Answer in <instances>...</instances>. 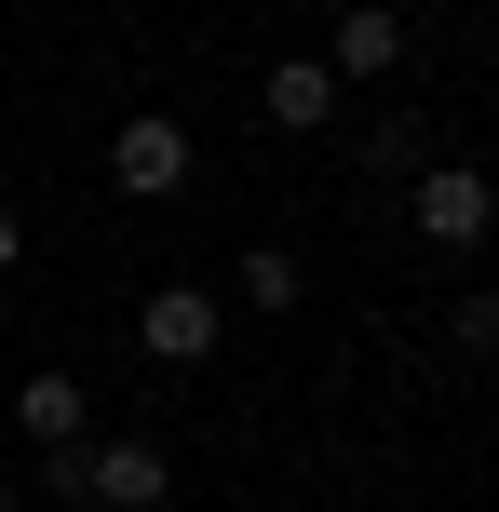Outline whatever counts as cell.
<instances>
[{
  "mask_svg": "<svg viewBox=\"0 0 499 512\" xmlns=\"http://www.w3.org/2000/svg\"><path fill=\"white\" fill-rule=\"evenodd\" d=\"M162 499H176V459H162L149 432L81 445V512H162Z\"/></svg>",
  "mask_w": 499,
  "mask_h": 512,
  "instance_id": "277c9868",
  "label": "cell"
},
{
  "mask_svg": "<svg viewBox=\"0 0 499 512\" xmlns=\"http://www.w3.org/2000/svg\"><path fill=\"white\" fill-rule=\"evenodd\" d=\"M14 418H27L41 459H54V445H95V391H81L68 364H27V378H14Z\"/></svg>",
  "mask_w": 499,
  "mask_h": 512,
  "instance_id": "8992f818",
  "label": "cell"
},
{
  "mask_svg": "<svg viewBox=\"0 0 499 512\" xmlns=\"http://www.w3.org/2000/svg\"><path fill=\"white\" fill-rule=\"evenodd\" d=\"M257 108L284 135H324V122H338V68H324V54H270V68H257Z\"/></svg>",
  "mask_w": 499,
  "mask_h": 512,
  "instance_id": "52a82bcc",
  "label": "cell"
},
{
  "mask_svg": "<svg viewBox=\"0 0 499 512\" xmlns=\"http://www.w3.org/2000/svg\"><path fill=\"white\" fill-rule=\"evenodd\" d=\"M14 256H27V230H14V203H0V283H14Z\"/></svg>",
  "mask_w": 499,
  "mask_h": 512,
  "instance_id": "30bf717a",
  "label": "cell"
},
{
  "mask_svg": "<svg viewBox=\"0 0 499 512\" xmlns=\"http://www.w3.org/2000/svg\"><path fill=\"white\" fill-rule=\"evenodd\" d=\"M405 230H419L432 256H473L499 230V176H473V162H419V176H405Z\"/></svg>",
  "mask_w": 499,
  "mask_h": 512,
  "instance_id": "6da1fadb",
  "label": "cell"
},
{
  "mask_svg": "<svg viewBox=\"0 0 499 512\" xmlns=\"http://www.w3.org/2000/svg\"><path fill=\"white\" fill-rule=\"evenodd\" d=\"M446 337H459V351H499V297H459V310H446Z\"/></svg>",
  "mask_w": 499,
  "mask_h": 512,
  "instance_id": "9c48e42d",
  "label": "cell"
},
{
  "mask_svg": "<svg viewBox=\"0 0 499 512\" xmlns=\"http://www.w3.org/2000/svg\"><path fill=\"white\" fill-rule=\"evenodd\" d=\"M189 162H203V149H189V122H176V108H135V122L108 135V176H122L135 203H176V189H189Z\"/></svg>",
  "mask_w": 499,
  "mask_h": 512,
  "instance_id": "3957f363",
  "label": "cell"
},
{
  "mask_svg": "<svg viewBox=\"0 0 499 512\" xmlns=\"http://www.w3.org/2000/svg\"><path fill=\"white\" fill-rule=\"evenodd\" d=\"M297 297H311L297 243H243V310H297Z\"/></svg>",
  "mask_w": 499,
  "mask_h": 512,
  "instance_id": "ba28073f",
  "label": "cell"
},
{
  "mask_svg": "<svg viewBox=\"0 0 499 512\" xmlns=\"http://www.w3.org/2000/svg\"><path fill=\"white\" fill-rule=\"evenodd\" d=\"M324 68H338V81H392V68H405V14H392V0H338Z\"/></svg>",
  "mask_w": 499,
  "mask_h": 512,
  "instance_id": "5b68a950",
  "label": "cell"
},
{
  "mask_svg": "<svg viewBox=\"0 0 499 512\" xmlns=\"http://www.w3.org/2000/svg\"><path fill=\"white\" fill-rule=\"evenodd\" d=\"M0 512H27V486H0Z\"/></svg>",
  "mask_w": 499,
  "mask_h": 512,
  "instance_id": "8fae6325",
  "label": "cell"
},
{
  "mask_svg": "<svg viewBox=\"0 0 499 512\" xmlns=\"http://www.w3.org/2000/svg\"><path fill=\"white\" fill-rule=\"evenodd\" d=\"M365 512H392V499H365Z\"/></svg>",
  "mask_w": 499,
  "mask_h": 512,
  "instance_id": "7c38bea8",
  "label": "cell"
},
{
  "mask_svg": "<svg viewBox=\"0 0 499 512\" xmlns=\"http://www.w3.org/2000/svg\"><path fill=\"white\" fill-rule=\"evenodd\" d=\"M216 337H230V297H216V283H149V297H135V351L176 364V378L216 351Z\"/></svg>",
  "mask_w": 499,
  "mask_h": 512,
  "instance_id": "7a4b0ae2",
  "label": "cell"
}]
</instances>
